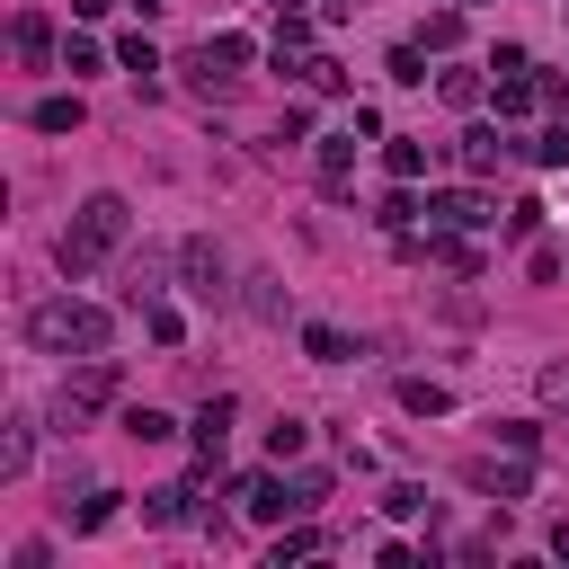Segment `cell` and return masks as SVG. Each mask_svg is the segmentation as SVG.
I'll return each instance as SVG.
<instances>
[{
	"label": "cell",
	"instance_id": "cell-1",
	"mask_svg": "<svg viewBox=\"0 0 569 569\" xmlns=\"http://www.w3.org/2000/svg\"><path fill=\"white\" fill-rule=\"evenodd\" d=\"M125 232H133V205L125 196H90L81 213H71V223H62V276H90V267H107L116 249H125Z\"/></svg>",
	"mask_w": 569,
	"mask_h": 569
},
{
	"label": "cell",
	"instance_id": "cell-2",
	"mask_svg": "<svg viewBox=\"0 0 569 569\" xmlns=\"http://www.w3.org/2000/svg\"><path fill=\"white\" fill-rule=\"evenodd\" d=\"M27 338L45 347V356H107V338H116V321L98 312V303H36L27 312Z\"/></svg>",
	"mask_w": 569,
	"mask_h": 569
},
{
	"label": "cell",
	"instance_id": "cell-3",
	"mask_svg": "<svg viewBox=\"0 0 569 569\" xmlns=\"http://www.w3.org/2000/svg\"><path fill=\"white\" fill-rule=\"evenodd\" d=\"M107 400H116V365H107V356H90V365L62 383V418L81 427V418H90V409H107Z\"/></svg>",
	"mask_w": 569,
	"mask_h": 569
},
{
	"label": "cell",
	"instance_id": "cell-4",
	"mask_svg": "<svg viewBox=\"0 0 569 569\" xmlns=\"http://www.w3.org/2000/svg\"><path fill=\"white\" fill-rule=\"evenodd\" d=\"M241 508H249L258 525H276V516H303V498H294V480H276V472H249V480H241Z\"/></svg>",
	"mask_w": 569,
	"mask_h": 569
},
{
	"label": "cell",
	"instance_id": "cell-5",
	"mask_svg": "<svg viewBox=\"0 0 569 569\" xmlns=\"http://www.w3.org/2000/svg\"><path fill=\"white\" fill-rule=\"evenodd\" d=\"M178 267H187V294H196V303H223V294H232V284H223V249H213V241H187Z\"/></svg>",
	"mask_w": 569,
	"mask_h": 569
},
{
	"label": "cell",
	"instance_id": "cell-6",
	"mask_svg": "<svg viewBox=\"0 0 569 569\" xmlns=\"http://www.w3.org/2000/svg\"><path fill=\"white\" fill-rule=\"evenodd\" d=\"M427 213H437L445 232H480V223H498V213H489V196H463V187H445V196H427Z\"/></svg>",
	"mask_w": 569,
	"mask_h": 569
},
{
	"label": "cell",
	"instance_id": "cell-7",
	"mask_svg": "<svg viewBox=\"0 0 569 569\" xmlns=\"http://www.w3.org/2000/svg\"><path fill=\"white\" fill-rule=\"evenodd\" d=\"M223 437H232V392H213V400L196 409V454L213 463V454H223Z\"/></svg>",
	"mask_w": 569,
	"mask_h": 569
},
{
	"label": "cell",
	"instance_id": "cell-8",
	"mask_svg": "<svg viewBox=\"0 0 569 569\" xmlns=\"http://www.w3.org/2000/svg\"><path fill=\"white\" fill-rule=\"evenodd\" d=\"M454 161H463V170H472V178H489V170H498V161H508V142H498V133H489V125H472V133H463V152H454Z\"/></svg>",
	"mask_w": 569,
	"mask_h": 569
},
{
	"label": "cell",
	"instance_id": "cell-9",
	"mask_svg": "<svg viewBox=\"0 0 569 569\" xmlns=\"http://www.w3.org/2000/svg\"><path fill=\"white\" fill-rule=\"evenodd\" d=\"M125 437H133V445H170L178 427H170V409H142V400H133V409H125Z\"/></svg>",
	"mask_w": 569,
	"mask_h": 569
},
{
	"label": "cell",
	"instance_id": "cell-10",
	"mask_svg": "<svg viewBox=\"0 0 569 569\" xmlns=\"http://www.w3.org/2000/svg\"><path fill=\"white\" fill-rule=\"evenodd\" d=\"M27 454H36V427H27V418H10V427H0V472L19 480V472H27Z\"/></svg>",
	"mask_w": 569,
	"mask_h": 569
},
{
	"label": "cell",
	"instance_id": "cell-11",
	"mask_svg": "<svg viewBox=\"0 0 569 569\" xmlns=\"http://www.w3.org/2000/svg\"><path fill=\"white\" fill-rule=\"evenodd\" d=\"M71 125H81V90H54V98H36V133H71Z\"/></svg>",
	"mask_w": 569,
	"mask_h": 569
},
{
	"label": "cell",
	"instance_id": "cell-12",
	"mask_svg": "<svg viewBox=\"0 0 569 569\" xmlns=\"http://www.w3.org/2000/svg\"><path fill=\"white\" fill-rule=\"evenodd\" d=\"M347 161H356V133H329L321 142V187H347Z\"/></svg>",
	"mask_w": 569,
	"mask_h": 569
},
{
	"label": "cell",
	"instance_id": "cell-13",
	"mask_svg": "<svg viewBox=\"0 0 569 569\" xmlns=\"http://www.w3.org/2000/svg\"><path fill=\"white\" fill-rule=\"evenodd\" d=\"M303 445H312V427H303V418H276V427H267V454H276V463H294Z\"/></svg>",
	"mask_w": 569,
	"mask_h": 569
},
{
	"label": "cell",
	"instance_id": "cell-14",
	"mask_svg": "<svg viewBox=\"0 0 569 569\" xmlns=\"http://www.w3.org/2000/svg\"><path fill=\"white\" fill-rule=\"evenodd\" d=\"M383 170H392V178L409 187V178L427 170V142H383Z\"/></svg>",
	"mask_w": 569,
	"mask_h": 569
},
{
	"label": "cell",
	"instance_id": "cell-15",
	"mask_svg": "<svg viewBox=\"0 0 569 569\" xmlns=\"http://www.w3.org/2000/svg\"><path fill=\"white\" fill-rule=\"evenodd\" d=\"M400 400H409L418 418H445V409H454V392H445V383H400Z\"/></svg>",
	"mask_w": 569,
	"mask_h": 569
},
{
	"label": "cell",
	"instance_id": "cell-16",
	"mask_svg": "<svg viewBox=\"0 0 569 569\" xmlns=\"http://www.w3.org/2000/svg\"><path fill=\"white\" fill-rule=\"evenodd\" d=\"M472 480H480L489 498H525V463H508V472H489V463H472Z\"/></svg>",
	"mask_w": 569,
	"mask_h": 569
},
{
	"label": "cell",
	"instance_id": "cell-17",
	"mask_svg": "<svg viewBox=\"0 0 569 569\" xmlns=\"http://www.w3.org/2000/svg\"><path fill=\"white\" fill-rule=\"evenodd\" d=\"M321 543H329V534H312V525H303V534H276V551H267V569H284V560H312Z\"/></svg>",
	"mask_w": 569,
	"mask_h": 569
},
{
	"label": "cell",
	"instance_id": "cell-18",
	"mask_svg": "<svg viewBox=\"0 0 569 569\" xmlns=\"http://www.w3.org/2000/svg\"><path fill=\"white\" fill-rule=\"evenodd\" d=\"M418 45H437V54H454V45H463V19H454V10H437V19L418 27Z\"/></svg>",
	"mask_w": 569,
	"mask_h": 569
},
{
	"label": "cell",
	"instance_id": "cell-19",
	"mask_svg": "<svg viewBox=\"0 0 569 569\" xmlns=\"http://www.w3.org/2000/svg\"><path fill=\"white\" fill-rule=\"evenodd\" d=\"M498 445H508V454H534L543 427H534V418H498Z\"/></svg>",
	"mask_w": 569,
	"mask_h": 569
},
{
	"label": "cell",
	"instance_id": "cell-20",
	"mask_svg": "<svg viewBox=\"0 0 569 569\" xmlns=\"http://www.w3.org/2000/svg\"><path fill=\"white\" fill-rule=\"evenodd\" d=\"M19 54H27V62H45V54H54V27H45V19H36V10H27V19H19Z\"/></svg>",
	"mask_w": 569,
	"mask_h": 569
},
{
	"label": "cell",
	"instance_id": "cell-21",
	"mask_svg": "<svg viewBox=\"0 0 569 569\" xmlns=\"http://www.w3.org/2000/svg\"><path fill=\"white\" fill-rule=\"evenodd\" d=\"M116 62L133 71V81H142V90H152V71H161V54H152V45H142V36H125V54H116Z\"/></svg>",
	"mask_w": 569,
	"mask_h": 569
},
{
	"label": "cell",
	"instance_id": "cell-22",
	"mask_svg": "<svg viewBox=\"0 0 569 569\" xmlns=\"http://www.w3.org/2000/svg\"><path fill=\"white\" fill-rule=\"evenodd\" d=\"M142 516H152V525H178V516H187V489H152V498H142Z\"/></svg>",
	"mask_w": 569,
	"mask_h": 569
},
{
	"label": "cell",
	"instance_id": "cell-23",
	"mask_svg": "<svg viewBox=\"0 0 569 569\" xmlns=\"http://www.w3.org/2000/svg\"><path fill=\"white\" fill-rule=\"evenodd\" d=\"M525 152H534V161H543V170H569V125H551V133H543V142H525Z\"/></svg>",
	"mask_w": 569,
	"mask_h": 569
},
{
	"label": "cell",
	"instance_id": "cell-24",
	"mask_svg": "<svg viewBox=\"0 0 569 569\" xmlns=\"http://www.w3.org/2000/svg\"><path fill=\"white\" fill-rule=\"evenodd\" d=\"M303 347H312V365H347V338L338 329H303Z\"/></svg>",
	"mask_w": 569,
	"mask_h": 569
},
{
	"label": "cell",
	"instance_id": "cell-25",
	"mask_svg": "<svg viewBox=\"0 0 569 569\" xmlns=\"http://www.w3.org/2000/svg\"><path fill=\"white\" fill-rule=\"evenodd\" d=\"M249 312H258V321H284V294H276V276H249Z\"/></svg>",
	"mask_w": 569,
	"mask_h": 569
},
{
	"label": "cell",
	"instance_id": "cell-26",
	"mask_svg": "<svg viewBox=\"0 0 569 569\" xmlns=\"http://www.w3.org/2000/svg\"><path fill=\"white\" fill-rule=\"evenodd\" d=\"M303 81H312V90H329V98H338V90H347V62H329V54H321V62H303Z\"/></svg>",
	"mask_w": 569,
	"mask_h": 569
},
{
	"label": "cell",
	"instance_id": "cell-27",
	"mask_svg": "<svg viewBox=\"0 0 569 569\" xmlns=\"http://www.w3.org/2000/svg\"><path fill=\"white\" fill-rule=\"evenodd\" d=\"M392 81H400V90H418V81H427V54H418V45H400V54H392Z\"/></svg>",
	"mask_w": 569,
	"mask_h": 569
},
{
	"label": "cell",
	"instance_id": "cell-28",
	"mask_svg": "<svg viewBox=\"0 0 569 569\" xmlns=\"http://www.w3.org/2000/svg\"><path fill=\"white\" fill-rule=\"evenodd\" d=\"M534 232H543V205H534V196L508 205V241H534Z\"/></svg>",
	"mask_w": 569,
	"mask_h": 569
},
{
	"label": "cell",
	"instance_id": "cell-29",
	"mask_svg": "<svg viewBox=\"0 0 569 569\" xmlns=\"http://www.w3.org/2000/svg\"><path fill=\"white\" fill-rule=\"evenodd\" d=\"M71 525H81V534H98V525H116V489H98V498H90V508H81V516H71Z\"/></svg>",
	"mask_w": 569,
	"mask_h": 569
},
{
	"label": "cell",
	"instance_id": "cell-30",
	"mask_svg": "<svg viewBox=\"0 0 569 569\" xmlns=\"http://www.w3.org/2000/svg\"><path fill=\"white\" fill-rule=\"evenodd\" d=\"M437 90H445V107H472V98H480V81H472V71H445Z\"/></svg>",
	"mask_w": 569,
	"mask_h": 569
},
{
	"label": "cell",
	"instance_id": "cell-31",
	"mask_svg": "<svg viewBox=\"0 0 569 569\" xmlns=\"http://www.w3.org/2000/svg\"><path fill=\"white\" fill-rule=\"evenodd\" d=\"M294 498H303V516H312L321 498H329V472H294Z\"/></svg>",
	"mask_w": 569,
	"mask_h": 569
},
{
	"label": "cell",
	"instance_id": "cell-32",
	"mask_svg": "<svg viewBox=\"0 0 569 569\" xmlns=\"http://www.w3.org/2000/svg\"><path fill=\"white\" fill-rule=\"evenodd\" d=\"M152 338H161V347H178V338H187V321H178L170 303H152Z\"/></svg>",
	"mask_w": 569,
	"mask_h": 569
},
{
	"label": "cell",
	"instance_id": "cell-33",
	"mask_svg": "<svg viewBox=\"0 0 569 569\" xmlns=\"http://www.w3.org/2000/svg\"><path fill=\"white\" fill-rule=\"evenodd\" d=\"M543 400H551V409H569V365H543Z\"/></svg>",
	"mask_w": 569,
	"mask_h": 569
},
{
	"label": "cell",
	"instance_id": "cell-34",
	"mask_svg": "<svg viewBox=\"0 0 569 569\" xmlns=\"http://www.w3.org/2000/svg\"><path fill=\"white\" fill-rule=\"evenodd\" d=\"M356 10H365V0H321V19H356Z\"/></svg>",
	"mask_w": 569,
	"mask_h": 569
},
{
	"label": "cell",
	"instance_id": "cell-35",
	"mask_svg": "<svg viewBox=\"0 0 569 569\" xmlns=\"http://www.w3.org/2000/svg\"><path fill=\"white\" fill-rule=\"evenodd\" d=\"M71 10H81V19H107V10H116V0H71Z\"/></svg>",
	"mask_w": 569,
	"mask_h": 569
},
{
	"label": "cell",
	"instance_id": "cell-36",
	"mask_svg": "<svg viewBox=\"0 0 569 569\" xmlns=\"http://www.w3.org/2000/svg\"><path fill=\"white\" fill-rule=\"evenodd\" d=\"M551 551H560V560H569V525H551Z\"/></svg>",
	"mask_w": 569,
	"mask_h": 569
}]
</instances>
